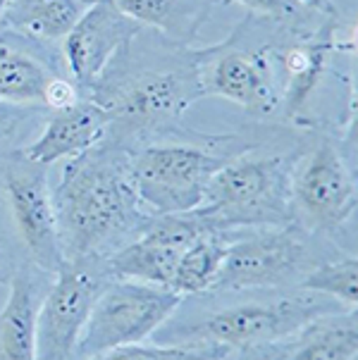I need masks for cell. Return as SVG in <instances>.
Returning <instances> with one entry per match:
<instances>
[{
  "instance_id": "obj_1",
  "label": "cell",
  "mask_w": 358,
  "mask_h": 360,
  "mask_svg": "<svg viewBox=\"0 0 358 360\" xmlns=\"http://www.w3.org/2000/svg\"><path fill=\"white\" fill-rule=\"evenodd\" d=\"M51 193L65 260L103 255L151 219L132 184L129 150L120 143L103 141L68 160Z\"/></svg>"
},
{
  "instance_id": "obj_2",
  "label": "cell",
  "mask_w": 358,
  "mask_h": 360,
  "mask_svg": "<svg viewBox=\"0 0 358 360\" xmlns=\"http://www.w3.org/2000/svg\"><path fill=\"white\" fill-rule=\"evenodd\" d=\"M87 98L108 115L110 131L139 134L170 124L179 120L191 103L203 98L196 51L179 48L172 58L162 55V63L153 65L136 60L132 48H127L96 82Z\"/></svg>"
},
{
  "instance_id": "obj_3",
  "label": "cell",
  "mask_w": 358,
  "mask_h": 360,
  "mask_svg": "<svg viewBox=\"0 0 358 360\" xmlns=\"http://www.w3.org/2000/svg\"><path fill=\"white\" fill-rule=\"evenodd\" d=\"M294 158H236L213 174L198 217L213 229L284 227L291 219V172Z\"/></svg>"
},
{
  "instance_id": "obj_4",
  "label": "cell",
  "mask_w": 358,
  "mask_h": 360,
  "mask_svg": "<svg viewBox=\"0 0 358 360\" xmlns=\"http://www.w3.org/2000/svg\"><path fill=\"white\" fill-rule=\"evenodd\" d=\"M224 158L193 143H146L129 150V172L139 203L151 217L198 210Z\"/></svg>"
},
{
  "instance_id": "obj_5",
  "label": "cell",
  "mask_w": 358,
  "mask_h": 360,
  "mask_svg": "<svg viewBox=\"0 0 358 360\" xmlns=\"http://www.w3.org/2000/svg\"><path fill=\"white\" fill-rule=\"evenodd\" d=\"M181 298L167 286L110 279L91 308L75 358L91 360L122 346L143 344L172 317Z\"/></svg>"
},
{
  "instance_id": "obj_6",
  "label": "cell",
  "mask_w": 358,
  "mask_h": 360,
  "mask_svg": "<svg viewBox=\"0 0 358 360\" xmlns=\"http://www.w3.org/2000/svg\"><path fill=\"white\" fill-rule=\"evenodd\" d=\"M203 96H220L256 117H270L282 108L277 46L251 44L246 22L220 46L196 51Z\"/></svg>"
},
{
  "instance_id": "obj_7",
  "label": "cell",
  "mask_w": 358,
  "mask_h": 360,
  "mask_svg": "<svg viewBox=\"0 0 358 360\" xmlns=\"http://www.w3.org/2000/svg\"><path fill=\"white\" fill-rule=\"evenodd\" d=\"M320 298L325 296H289L224 308L196 325L181 327L177 344H217L229 351H248L291 339L332 310V303H323Z\"/></svg>"
},
{
  "instance_id": "obj_8",
  "label": "cell",
  "mask_w": 358,
  "mask_h": 360,
  "mask_svg": "<svg viewBox=\"0 0 358 360\" xmlns=\"http://www.w3.org/2000/svg\"><path fill=\"white\" fill-rule=\"evenodd\" d=\"M53 277L36 315V360H72L96 298L115 277L103 255L65 260Z\"/></svg>"
},
{
  "instance_id": "obj_9",
  "label": "cell",
  "mask_w": 358,
  "mask_h": 360,
  "mask_svg": "<svg viewBox=\"0 0 358 360\" xmlns=\"http://www.w3.org/2000/svg\"><path fill=\"white\" fill-rule=\"evenodd\" d=\"M311 251L299 224L265 227L229 243L213 291L275 289L306 277Z\"/></svg>"
},
{
  "instance_id": "obj_10",
  "label": "cell",
  "mask_w": 358,
  "mask_h": 360,
  "mask_svg": "<svg viewBox=\"0 0 358 360\" xmlns=\"http://www.w3.org/2000/svg\"><path fill=\"white\" fill-rule=\"evenodd\" d=\"M356 210V176L330 139H320L291 172V217L306 229L332 231Z\"/></svg>"
},
{
  "instance_id": "obj_11",
  "label": "cell",
  "mask_w": 358,
  "mask_h": 360,
  "mask_svg": "<svg viewBox=\"0 0 358 360\" xmlns=\"http://www.w3.org/2000/svg\"><path fill=\"white\" fill-rule=\"evenodd\" d=\"M46 169L20 153L5 167L3 188L12 222L29 258L41 272L58 274L65 265V253Z\"/></svg>"
},
{
  "instance_id": "obj_12",
  "label": "cell",
  "mask_w": 358,
  "mask_h": 360,
  "mask_svg": "<svg viewBox=\"0 0 358 360\" xmlns=\"http://www.w3.org/2000/svg\"><path fill=\"white\" fill-rule=\"evenodd\" d=\"M205 231H213V227L196 212L151 217L136 241H129L108 258V270L115 279H134L170 289L181 253Z\"/></svg>"
},
{
  "instance_id": "obj_13",
  "label": "cell",
  "mask_w": 358,
  "mask_h": 360,
  "mask_svg": "<svg viewBox=\"0 0 358 360\" xmlns=\"http://www.w3.org/2000/svg\"><path fill=\"white\" fill-rule=\"evenodd\" d=\"M141 34V27L124 17L108 0H94L72 32L63 39L65 63L79 91H89L106 75L120 53Z\"/></svg>"
},
{
  "instance_id": "obj_14",
  "label": "cell",
  "mask_w": 358,
  "mask_h": 360,
  "mask_svg": "<svg viewBox=\"0 0 358 360\" xmlns=\"http://www.w3.org/2000/svg\"><path fill=\"white\" fill-rule=\"evenodd\" d=\"M108 131H110L108 115L94 101L79 98L75 105L51 110L41 136L29 143L22 155L41 167L60 160L68 162L106 141Z\"/></svg>"
},
{
  "instance_id": "obj_15",
  "label": "cell",
  "mask_w": 358,
  "mask_h": 360,
  "mask_svg": "<svg viewBox=\"0 0 358 360\" xmlns=\"http://www.w3.org/2000/svg\"><path fill=\"white\" fill-rule=\"evenodd\" d=\"M337 51L335 27L325 24L323 32L296 39L294 44L277 46V70H280L282 108L291 117H299L306 110L315 86L325 75L332 53Z\"/></svg>"
},
{
  "instance_id": "obj_16",
  "label": "cell",
  "mask_w": 358,
  "mask_h": 360,
  "mask_svg": "<svg viewBox=\"0 0 358 360\" xmlns=\"http://www.w3.org/2000/svg\"><path fill=\"white\" fill-rule=\"evenodd\" d=\"M39 282L29 267L10 274L8 301L0 310V360H36Z\"/></svg>"
},
{
  "instance_id": "obj_17",
  "label": "cell",
  "mask_w": 358,
  "mask_h": 360,
  "mask_svg": "<svg viewBox=\"0 0 358 360\" xmlns=\"http://www.w3.org/2000/svg\"><path fill=\"white\" fill-rule=\"evenodd\" d=\"M139 27L160 32L170 44L191 48L217 0H108Z\"/></svg>"
},
{
  "instance_id": "obj_18",
  "label": "cell",
  "mask_w": 358,
  "mask_h": 360,
  "mask_svg": "<svg viewBox=\"0 0 358 360\" xmlns=\"http://www.w3.org/2000/svg\"><path fill=\"white\" fill-rule=\"evenodd\" d=\"M91 0H10L0 29L39 41H60L89 10Z\"/></svg>"
},
{
  "instance_id": "obj_19",
  "label": "cell",
  "mask_w": 358,
  "mask_h": 360,
  "mask_svg": "<svg viewBox=\"0 0 358 360\" xmlns=\"http://www.w3.org/2000/svg\"><path fill=\"white\" fill-rule=\"evenodd\" d=\"M358 351L356 313H327L291 341L289 360H354Z\"/></svg>"
},
{
  "instance_id": "obj_20",
  "label": "cell",
  "mask_w": 358,
  "mask_h": 360,
  "mask_svg": "<svg viewBox=\"0 0 358 360\" xmlns=\"http://www.w3.org/2000/svg\"><path fill=\"white\" fill-rule=\"evenodd\" d=\"M58 75L29 51L0 41V101L12 105H44L48 84Z\"/></svg>"
},
{
  "instance_id": "obj_21",
  "label": "cell",
  "mask_w": 358,
  "mask_h": 360,
  "mask_svg": "<svg viewBox=\"0 0 358 360\" xmlns=\"http://www.w3.org/2000/svg\"><path fill=\"white\" fill-rule=\"evenodd\" d=\"M229 231H205L181 253L174 267L170 289L179 296L210 294L217 274L222 270L224 255L229 251Z\"/></svg>"
},
{
  "instance_id": "obj_22",
  "label": "cell",
  "mask_w": 358,
  "mask_h": 360,
  "mask_svg": "<svg viewBox=\"0 0 358 360\" xmlns=\"http://www.w3.org/2000/svg\"><path fill=\"white\" fill-rule=\"evenodd\" d=\"M301 289L308 294L325 296L330 301H339L344 308H356L358 303V260L347 255L342 260H330L315 265L301 279Z\"/></svg>"
},
{
  "instance_id": "obj_23",
  "label": "cell",
  "mask_w": 358,
  "mask_h": 360,
  "mask_svg": "<svg viewBox=\"0 0 358 360\" xmlns=\"http://www.w3.org/2000/svg\"><path fill=\"white\" fill-rule=\"evenodd\" d=\"M229 349L217 344H172V346H122L91 360H227Z\"/></svg>"
},
{
  "instance_id": "obj_24",
  "label": "cell",
  "mask_w": 358,
  "mask_h": 360,
  "mask_svg": "<svg viewBox=\"0 0 358 360\" xmlns=\"http://www.w3.org/2000/svg\"><path fill=\"white\" fill-rule=\"evenodd\" d=\"M244 5L256 17H265L272 22H296L303 15V5L299 0H234Z\"/></svg>"
},
{
  "instance_id": "obj_25",
  "label": "cell",
  "mask_w": 358,
  "mask_h": 360,
  "mask_svg": "<svg viewBox=\"0 0 358 360\" xmlns=\"http://www.w3.org/2000/svg\"><path fill=\"white\" fill-rule=\"evenodd\" d=\"M82 98L79 96V89L75 86L72 82L63 77H56L46 89V96H44V108L48 110H63L68 105H75V103Z\"/></svg>"
},
{
  "instance_id": "obj_26",
  "label": "cell",
  "mask_w": 358,
  "mask_h": 360,
  "mask_svg": "<svg viewBox=\"0 0 358 360\" xmlns=\"http://www.w3.org/2000/svg\"><path fill=\"white\" fill-rule=\"evenodd\" d=\"M29 108L27 105H12V103L0 101V136L15 131L22 117H27Z\"/></svg>"
},
{
  "instance_id": "obj_27",
  "label": "cell",
  "mask_w": 358,
  "mask_h": 360,
  "mask_svg": "<svg viewBox=\"0 0 358 360\" xmlns=\"http://www.w3.org/2000/svg\"><path fill=\"white\" fill-rule=\"evenodd\" d=\"M289 351L291 344H282V341H275V344H265V346H256V349H248V356L244 360H289Z\"/></svg>"
},
{
  "instance_id": "obj_28",
  "label": "cell",
  "mask_w": 358,
  "mask_h": 360,
  "mask_svg": "<svg viewBox=\"0 0 358 360\" xmlns=\"http://www.w3.org/2000/svg\"><path fill=\"white\" fill-rule=\"evenodd\" d=\"M303 8H313L318 12H323V15H330L335 17V5H332V0H299Z\"/></svg>"
},
{
  "instance_id": "obj_29",
  "label": "cell",
  "mask_w": 358,
  "mask_h": 360,
  "mask_svg": "<svg viewBox=\"0 0 358 360\" xmlns=\"http://www.w3.org/2000/svg\"><path fill=\"white\" fill-rule=\"evenodd\" d=\"M8 282H10V274L3 270V267H0V286H8Z\"/></svg>"
},
{
  "instance_id": "obj_30",
  "label": "cell",
  "mask_w": 358,
  "mask_h": 360,
  "mask_svg": "<svg viewBox=\"0 0 358 360\" xmlns=\"http://www.w3.org/2000/svg\"><path fill=\"white\" fill-rule=\"evenodd\" d=\"M8 3H10V0H0V15L5 12V8H8Z\"/></svg>"
},
{
  "instance_id": "obj_31",
  "label": "cell",
  "mask_w": 358,
  "mask_h": 360,
  "mask_svg": "<svg viewBox=\"0 0 358 360\" xmlns=\"http://www.w3.org/2000/svg\"><path fill=\"white\" fill-rule=\"evenodd\" d=\"M91 3H94V0H91Z\"/></svg>"
}]
</instances>
